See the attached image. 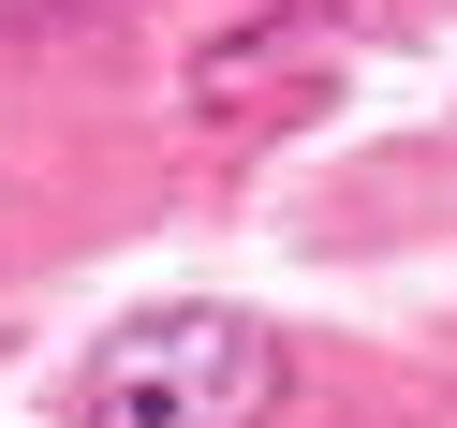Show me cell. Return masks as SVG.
Segmentation results:
<instances>
[{"mask_svg": "<svg viewBox=\"0 0 457 428\" xmlns=\"http://www.w3.org/2000/svg\"><path fill=\"white\" fill-rule=\"evenodd\" d=\"M266 414H280V325L237 296L133 310L74 369V428H266Z\"/></svg>", "mask_w": 457, "mask_h": 428, "instance_id": "1", "label": "cell"}]
</instances>
